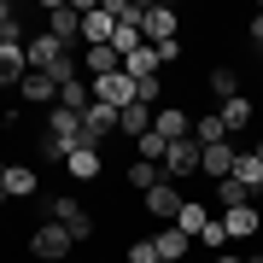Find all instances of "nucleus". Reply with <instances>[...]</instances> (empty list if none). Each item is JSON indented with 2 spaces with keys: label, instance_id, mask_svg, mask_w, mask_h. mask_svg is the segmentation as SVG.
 <instances>
[{
  "label": "nucleus",
  "instance_id": "f704fd0d",
  "mask_svg": "<svg viewBox=\"0 0 263 263\" xmlns=\"http://www.w3.org/2000/svg\"><path fill=\"white\" fill-rule=\"evenodd\" d=\"M211 263H246V257H234V252H222V257H211Z\"/></svg>",
  "mask_w": 263,
  "mask_h": 263
},
{
  "label": "nucleus",
  "instance_id": "0eeeda50",
  "mask_svg": "<svg viewBox=\"0 0 263 263\" xmlns=\"http://www.w3.org/2000/svg\"><path fill=\"white\" fill-rule=\"evenodd\" d=\"M176 6H146V24H141V35H146V47H170L176 41Z\"/></svg>",
  "mask_w": 263,
  "mask_h": 263
},
{
  "label": "nucleus",
  "instance_id": "1a4fd4ad",
  "mask_svg": "<svg viewBox=\"0 0 263 263\" xmlns=\"http://www.w3.org/2000/svg\"><path fill=\"white\" fill-rule=\"evenodd\" d=\"M234 158H240V146H234V141H216V146H205V158H199V176L228 181V176H234Z\"/></svg>",
  "mask_w": 263,
  "mask_h": 263
},
{
  "label": "nucleus",
  "instance_id": "b1692460",
  "mask_svg": "<svg viewBox=\"0 0 263 263\" xmlns=\"http://www.w3.org/2000/svg\"><path fill=\"white\" fill-rule=\"evenodd\" d=\"M158 181H164V164H146V158L129 164V187H135V193H152Z\"/></svg>",
  "mask_w": 263,
  "mask_h": 263
},
{
  "label": "nucleus",
  "instance_id": "2eb2a0df",
  "mask_svg": "<svg viewBox=\"0 0 263 263\" xmlns=\"http://www.w3.org/2000/svg\"><path fill=\"white\" fill-rule=\"evenodd\" d=\"M216 111H222V129H228V135H240V129H252L257 105L246 100V94H234V100H222V105H216Z\"/></svg>",
  "mask_w": 263,
  "mask_h": 263
},
{
  "label": "nucleus",
  "instance_id": "20e7f679",
  "mask_svg": "<svg viewBox=\"0 0 263 263\" xmlns=\"http://www.w3.org/2000/svg\"><path fill=\"white\" fill-rule=\"evenodd\" d=\"M111 135H117V111L94 100V105L82 111V146H94V152H100V141H111Z\"/></svg>",
  "mask_w": 263,
  "mask_h": 263
},
{
  "label": "nucleus",
  "instance_id": "c9c22d12",
  "mask_svg": "<svg viewBox=\"0 0 263 263\" xmlns=\"http://www.w3.org/2000/svg\"><path fill=\"white\" fill-rule=\"evenodd\" d=\"M6 205H12V199H6V187H0V211H6Z\"/></svg>",
  "mask_w": 263,
  "mask_h": 263
},
{
  "label": "nucleus",
  "instance_id": "4c0bfd02",
  "mask_svg": "<svg viewBox=\"0 0 263 263\" xmlns=\"http://www.w3.org/2000/svg\"><path fill=\"white\" fill-rule=\"evenodd\" d=\"M252 152H257V158H263V141H257V146H252Z\"/></svg>",
  "mask_w": 263,
  "mask_h": 263
},
{
  "label": "nucleus",
  "instance_id": "423d86ee",
  "mask_svg": "<svg viewBox=\"0 0 263 263\" xmlns=\"http://www.w3.org/2000/svg\"><path fill=\"white\" fill-rule=\"evenodd\" d=\"M111 35H117L111 12L94 6V0H82V41H88V47H111Z\"/></svg>",
  "mask_w": 263,
  "mask_h": 263
},
{
  "label": "nucleus",
  "instance_id": "f257e3e1",
  "mask_svg": "<svg viewBox=\"0 0 263 263\" xmlns=\"http://www.w3.org/2000/svg\"><path fill=\"white\" fill-rule=\"evenodd\" d=\"M47 35L65 41V47L82 35V0H76V6H70V0H47Z\"/></svg>",
  "mask_w": 263,
  "mask_h": 263
},
{
  "label": "nucleus",
  "instance_id": "58836bf2",
  "mask_svg": "<svg viewBox=\"0 0 263 263\" xmlns=\"http://www.w3.org/2000/svg\"><path fill=\"white\" fill-rule=\"evenodd\" d=\"M158 263H164V257H158Z\"/></svg>",
  "mask_w": 263,
  "mask_h": 263
},
{
  "label": "nucleus",
  "instance_id": "4be33fe9",
  "mask_svg": "<svg viewBox=\"0 0 263 263\" xmlns=\"http://www.w3.org/2000/svg\"><path fill=\"white\" fill-rule=\"evenodd\" d=\"M234 181L246 193H263V158H257V152H240V158H234Z\"/></svg>",
  "mask_w": 263,
  "mask_h": 263
},
{
  "label": "nucleus",
  "instance_id": "9d476101",
  "mask_svg": "<svg viewBox=\"0 0 263 263\" xmlns=\"http://www.w3.org/2000/svg\"><path fill=\"white\" fill-rule=\"evenodd\" d=\"M152 135H164V141H187V135H193V117L181 111V105H158V111H152Z\"/></svg>",
  "mask_w": 263,
  "mask_h": 263
},
{
  "label": "nucleus",
  "instance_id": "473e14b6",
  "mask_svg": "<svg viewBox=\"0 0 263 263\" xmlns=\"http://www.w3.org/2000/svg\"><path fill=\"white\" fill-rule=\"evenodd\" d=\"M252 41L263 47V6H257V18H252Z\"/></svg>",
  "mask_w": 263,
  "mask_h": 263
},
{
  "label": "nucleus",
  "instance_id": "4468645a",
  "mask_svg": "<svg viewBox=\"0 0 263 263\" xmlns=\"http://www.w3.org/2000/svg\"><path fill=\"white\" fill-rule=\"evenodd\" d=\"M152 246H158V257H164V263H181V257L193 252V234H181L176 222H164L158 234H152Z\"/></svg>",
  "mask_w": 263,
  "mask_h": 263
},
{
  "label": "nucleus",
  "instance_id": "f8f14e48",
  "mask_svg": "<svg viewBox=\"0 0 263 263\" xmlns=\"http://www.w3.org/2000/svg\"><path fill=\"white\" fill-rule=\"evenodd\" d=\"M24 76H29V53L18 41H0V88H18Z\"/></svg>",
  "mask_w": 263,
  "mask_h": 263
},
{
  "label": "nucleus",
  "instance_id": "412c9836",
  "mask_svg": "<svg viewBox=\"0 0 263 263\" xmlns=\"http://www.w3.org/2000/svg\"><path fill=\"white\" fill-rule=\"evenodd\" d=\"M65 170H70L76 181H94V176H100V152H94V146H70V152H65Z\"/></svg>",
  "mask_w": 263,
  "mask_h": 263
},
{
  "label": "nucleus",
  "instance_id": "5701e85b",
  "mask_svg": "<svg viewBox=\"0 0 263 263\" xmlns=\"http://www.w3.org/2000/svg\"><path fill=\"white\" fill-rule=\"evenodd\" d=\"M193 141H199V146H216V141H228V129H222V111H199V117H193Z\"/></svg>",
  "mask_w": 263,
  "mask_h": 263
},
{
  "label": "nucleus",
  "instance_id": "2f4dec72",
  "mask_svg": "<svg viewBox=\"0 0 263 263\" xmlns=\"http://www.w3.org/2000/svg\"><path fill=\"white\" fill-rule=\"evenodd\" d=\"M35 152H41V158H59V164H65V146H59V141H47V135L35 141Z\"/></svg>",
  "mask_w": 263,
  "mask_h": 263
},
{
  "label": "nucleus",
  "instance_id": "c756f323",
  "mask_svg": "<svg viewBox=\"0 0 263 263\" xmlns=\"http://www.w3.org/2000/svg\"><path fill=\"white\" fill-rule=\"evenodd\" d=\"M123 263H158V246H152V240H129Z\"/></svg>",
  "mask_w": 263,
  "mask_h": 263
},
{
  "label": "nucleus",
  "instance_id": "6ab92c4d",
  "mask_svg": "<svg viewBox=\"0 0 263 263\" xmlns=\"http://www.w3.org/2000/svg\"><path fill=\"white\" fill-rule=\"evenodd\" d=\"M146 129H152V105H141V100H135V105H123V111H117V135L141 141Z\"/></svg>",
  "mask_w": 263,
  "mask_h": 263
},
{
  "label": "nucleus",
  "instance_id": "6e6552de",
  "mask_svg": "<svg viewBox=\"0 0 263 263\" xmlns=\"http://www.w3.org/2000/svg\"><path fill=\"white\" fill-rule=\"evenodd\" d=\"M47 141H59V146H82V111H65V105H53L47 111Z\"/></svg>",
  "mask_w": 263,
  "mask_h": 263
},
{
  "label": "nucleus",
  "instance_id": "a211bd4d",
  "mask_svg": "<svg viewBox=\"0 0 263 263\" xmlns=\"http://www.w3.org/2000/svg\"><path fill=\"white\" fill-rule=\"evenodd\" d=\"M222 228H228V240H252V234H257V199H252V205L222 211Z\"/></svg>",
  "mask_w": 263,
  "mask_h": 263
},
{
  "label": "nucleus",
  "instance_id": "39448f33",
  "mask_svg": "<svg viewBox=\"0 0 263 263\" xmlns=\"http://www.w3.org/2000/svg\"><path fill=\"white\" fill-rule=\"evenodd\" d=\"M94 100H100V105H111V111L135 105V76H129V70H111V76H100V82H94Z\"/></svg>",
  "mask_w": 263,
  "mask_h": 263
},
{
  "label": "nucleus",
  "instance_id": "e433bc0d",
  "mask_svg": "<svg viewBox=\"0 0 263 263\" xmlns=\"http://www.w3.org/2000/svg\"><path fill=\"white\" fill-rule=\"evenodd\" d=\"M0 181H6V158H0Z\"/></svg>",
  "mask_w": 263,
  "mask_h": 263
},
{
  "label": "nucleus",
  "instance_id": "72a5a7b5",
  "mask_svg": "<svg viewBox=\"0 0 263 263\" xmlns=\"http://www.w3.org/2000/svg\"><path fill=\"white\" fill-rule=\"evenodd\" d=\"M0 24H12V0H0Z\"/></svg>",
  "mask_w": 263,
  "mask_h": 263
},
{
  "label": "nucleus",
  "instance_id": "f03ea898",
  "mask_svg": "<svg viewBox=\"0 0 263 263\" xmlns=\"http://www.w3.org/2000/svg\"><path fill=\"white\" fill-rule=\"evenodd\" d=\"M199 158H205V146L193 141H170V152H164V181H181V176H199Z\"/></svg>",
  "mask_w": 263,
  "mask_h": 263
},
{
  "label": "nucleus",
  "instance_id": "a878e982",
  "mask_svg": "<svg viewBox=\"0 0 263 263\" xmlns=\"http://www.w3.org/2000/svg\"><path fill=\"white\" fill-rule=\"evenodd\" d=\"M211 94H216V105L234 100V94H240V70H234V65H216V70H211Z\"/></svg>",
  "mask_w": 263,
  "mask_h": 263
},
{
  "label": "nucleus",
  "instance_id": "aec40b11",
  "mask_svg": "<svg viewBox=\"0 0 263 263\" xmlns=\"http://www.w3.org/2000/svg\"><path fill=\"white\" fill-rule=\"evenodd\" d=\"M82 70H88V76L100 82V76L123 70V53H117V47H88V53H82Z\"/></svg>",
  "mask_w": 263,
  "mask_h": 263
},
{
  "label": "nucleus",
  "instance_id": "393cba45",
  "mask_svg": "<svg viewBox=\"0 0 263 263\" xmlns=\"http://www.w3.org/2000/svg\"><path fill=\"white\" fill-rule=\"evenodd\" d=\"M123 70H129L135 82H146V76H158V70H164V65H158V47H141V53H129V59H123Z\"/></svg>",
  "mask_w": 263,
  "mask_h": 263
},
{
  "label": "nucleus",
  "instance_id": "ddd939ff",
  "mask_svg": "<svg viewBox=\"0 0 263 263\" xmlns=\"http://www.w3.org/2000/svg\"><path fill=\"white\" fill-rule=\"evenodd\" d=\"M24 53H29V70H41V76H47L59 59H70V47H65V41H53V35H35Z\"/></svg>",
  "mask_w": 263,
  "mask_h": 263
},
{
  "label": "nucleus",
  "instance_id": "c85d7f7f",
  "mask_svg": "<svg viewBox=\"0 0 263 263\" xmlns=\"http://www.w3.org/2000/svg\"><path fill=\"white\" fill-rule=\"evenodd\" d=\"M199 246H205V252H216V257H222V246H228V228H222V216H211V222L199 228Z\"/></svg>",
  "mask_w": 263,
  "mask_h": 263
},
{
  "label": "nucleus",
  "instance_id": "f3484780",
  "mask_svg": "<svg viewBox=\"0 0 263 263\" xmlns=\"http://www.w3.org/2000/svg\"><path fill=\"white\" fill-rule=\"evenodd\" d=\"M18 94H24L29 105H59V82H53V76H41V70H29L24 82H18Z\"/></svg>",
  "mask_w": 263,
  "mask_h": 263
},
{
  "label": "nucleus",
  "instance_id": "cd10ccee",
  "mask_svg": "<svg viewBox=\"0 0 263 263\" xmlns=\"http://www.w3.org/2000/svg\"><path fill=\"white\" fill-rule=\"evenodd\" d=\"M216 205H222V211H234V205H252V193H246L234 176H228V181H216Z\"/></svg>",
  "mask_w": 263,
  "mask_h": 263
},
{
  "label": "nucleus",
  "instance_id": "7c9ffc66",
  "mask_svg": "<svg viewBox=\"0 0 263 263\" xmlns=\"http://www.w3.org/2000/svg\"><path fill=\"white\" fill-rule=\"evenodd\" d=\"M135 100H141V105H152V111H158V100H164V88H158V76H146V82H135Z\"/></svg>",
  "mask_w": 263,
  "mask_h": 263
},
{
  "label": "nucleus",
  "instance_id": "9b49d317",
  "mask_svg": "<svg viewBox=\"0 0 263 263\" xmlns=\"http://www.w3.org/2000/svg\"><path fill=\"white\" fill-rule=\"evenodd\" d=\"M141 199H146V211L158 216V222H176V216H181V205H187V199L176 193V181H158V187H152V193H141Z\"/></svg>",
  "mask_w": 263,
  "mask_h": 263
},
{
  "label": "nucleus",
  "instance_id": "bb28decb",
  "mask_svg": "<svg viewBox=\"0 0 263 263\" xmlns=\"http://www.w3.org/2000/svg\"><path fill=\"white\" fill-rule=\"evenodd\" d=\"M205 222H211V211L193 205V199H187V205H181V216H176V228H181V234H193V240H199V228H205Z\"/></svg>",
  "mask_w": 263,
  "mask_h": 263
},
{
  "label": "nucleus",
  "instance_id": "7ed1b4c3",
  "mask_svg": "<svg viewBox=\"0 0 263 263\" xmlns=\"http://www.w3.org/2000/svg\"><path fill=\"white\" fill-rule=\"evenodd\" d=\"M29 252H35L41 263H59V257H70V252H76V240H70L59 222H41L35 234H29Z\"/></svg>",
  "mask_w": 263,
  "mask_h": 263
},
{
  "label": "nucleus",
  "instance_id": "dca6fc26",
  "mask_svg": "<svg viewBox=\"0 0 263 263\" xmlns=\"http://www.w3.org/2000/svg\"><path fill=\"white\" fill-rule=\"evenodd\" d=\"M0 187H6V199H29L41 187V176H35V164H6V181Z\"/></svg>",
  "mask_w": 263,
  "mask_h": 263
}]
</instances>
